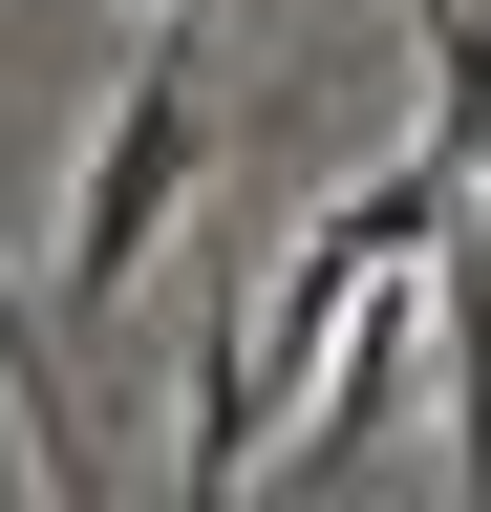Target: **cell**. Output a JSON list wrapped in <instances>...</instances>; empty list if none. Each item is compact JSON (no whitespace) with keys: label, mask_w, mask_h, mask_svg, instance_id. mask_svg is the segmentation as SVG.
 Returning <instances> with one entry per match:
<instances>
[{"label":"cell","mask_w":491,"mask_h":512,"mask_svg":"<svg viewBox=\"0 0 491 512\" xmlns=\"http://www.w3.org/2000/svg\"><path fill=\"white\" fill-rule=\"evenodd\" d=\"M427 214H449V150H406V171H363L321 235L257 278V320H214V363H193V470H171V512H235V470L299 427V384H321V342H342V299L385 278V256H427Z\"/></svg>","instance_id":"obj_1"},{"label":"cell","mask_w":491,"mask_h":512,"mask_svg":"<svg viewBox=\"0 0 491 512\" xmlns=\"http://www.w3.org/2000/svg\"><path fill=\"white\" fill-rule=\"evenodd\" d=\"M171 192H193V64H129V86H107V150H86V214H65V342L150 278Z\"/></svg>","instance_id":"obj_2"},{"label":"cell","mask_w":491,"mask_h":512,"mask_svg":"<svg viewBox=\"0 0 491 512\" xmlns=\"http://www.w3.org/2000/svg\"><path fill=\"white\" fill-rule=\"evenodd\" d=\"M427 342H449V491H491V235H470V192L427 214Z\"/></svg>","instance_id":"obj_3"},{"label":"cell","mask_w":491,"mask_h":512,"mask_svg":"<svg viewBox=\"0 0 491 512\" xmlns=\"http://www.w3.org/2000/svg\"><path fill=\"white\" fill-rule=\"evenodd\" d=\"M406 43H427V86H449V171L491 192V22L470 0H406Z\"/></svg>","instance_id":"obj_4"},{"label":"cell","mask_w":491,"mask_h":512,"mask_svg":"<svg viewBox=\"0 0 491 512\" xmlns=\"http://www.w3.org/2000/svg\"><path fill=\"white\" fill-rule=\"evenodd\" d=\"M0 512H43V448H22V384H0Z\"/></svg>","instance_id":"obj_5"},{"label":"cell","mask_w":491,"mask_h":512,"mask_svg":"<svg viewBox=\"0 0 491 512\" xmlns=\"http://www.w3.org/2000/svg\"><path fill=\"white\" fill-rule=\"evenodd\" d=\"M470 512H491V491H470Z\"/></svg>","instance_id":"obj_6"}]
</instances>
